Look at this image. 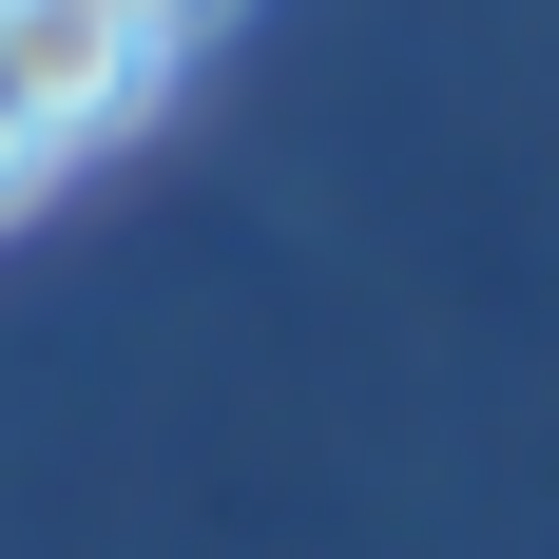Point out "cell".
I'll return each mask as SVG.
<instances>
[{"label": "cell", "instance_id": "cell-1", "mask_svg": "<svg viewBox=\"0 0 559 559\" xmlns=\"http://www.w3.org/2000/svg\"><path fill=\"white\" fill-rule=\"evenodd\" d=\"M0 78H20V116L78 155V135H116V116L155 97V39L97 20V0H0Z\"/></svg>", "mask_w": 559, "mask_h": 559}, {"label": "cell", "instance_id": "cell-2", "mask_svg": "<svg viewBox=\"0 0 559 559\" xmlns=\"http://www.w3.org/2000/svg\"><path fill=\"white\" fill-rule=\"evenodd\" d=\"M39 174H58V135H39V116H20V78H0V213H20Z\"/></svg>", "mask_w": 559, "mask_h": 559}, {"label": "cell", "instance_id": "cell-3", "mask_svg": "<svg viewBox=\"0 0 559 559\" xmlns=\"http://www.w3.org/2000/svg\"><path fill=\"white\" fill-rule=\"evenodd\" d=\"M97 20H135V39L174 58V39H193V20H231V0H97Z\"/></svg>", "mask_w": 559, "mask_h": 559}]
</instances>
